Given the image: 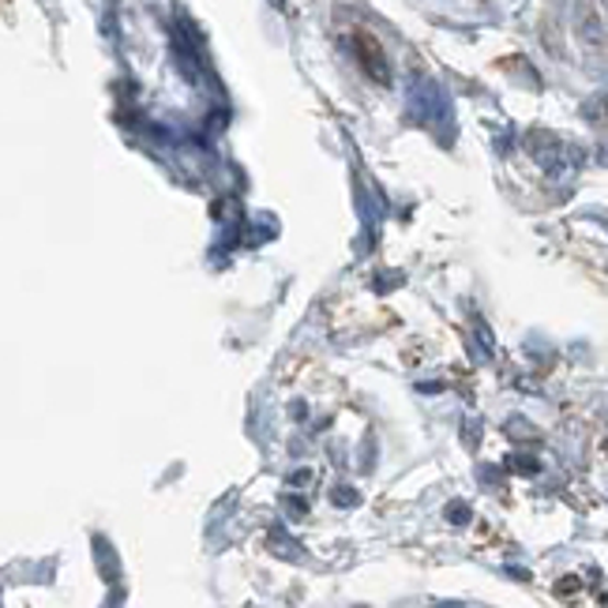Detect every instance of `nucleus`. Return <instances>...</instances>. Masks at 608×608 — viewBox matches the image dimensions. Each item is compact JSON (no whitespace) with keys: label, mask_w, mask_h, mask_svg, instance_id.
<instances>
[]
</instances>
